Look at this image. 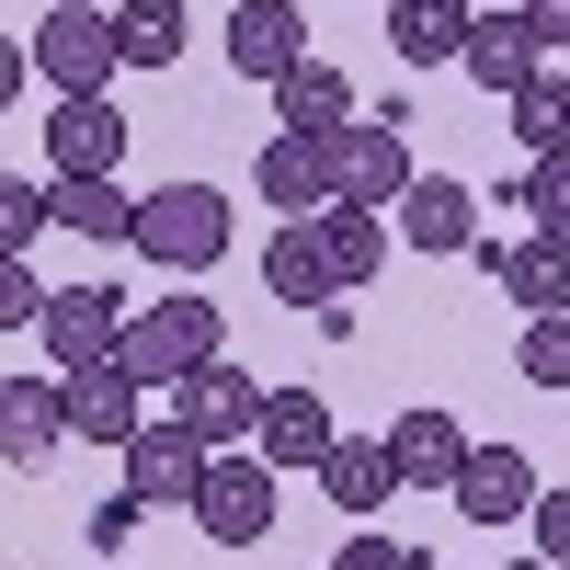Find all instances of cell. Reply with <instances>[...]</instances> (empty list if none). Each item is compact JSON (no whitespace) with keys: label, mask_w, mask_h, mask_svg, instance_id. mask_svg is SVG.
I'll return each instance as SVG.
<instances>
[{"label":"cell","mask_w":570,"mask_h":570,"mask_svg":"<svg viewBox=\"0 0 570 570\" xmlns=\"http://www.w3.org/2000/svg\"><path fill=\"white\" fill-rule=\"evenodd\" d=\"M320 149H331V206H376V217H389L411 183H422V160H411L400 115H354L343 137H320Z\"/></svg>","instance_id":"cell-3"},{"label":"cell","mask_w":570,"mask_h":570,"mask_svg":"<svg viewBox=\"0 0 570 570\" xmlns=\"http://www.w3.org/2000/svg\"><path fill=\"white\" fill-rule=\"evenodd\" d=\"M513 12H525L537 46H570V0H513Z\"/></svg>","instance_id":"cell-35"},{"label":"cell","mask_w":570,"mask_h":570,"mask_svg":"<svg viewBox=\"0 0 570 570\" xmlns=\"http://www.w3.org/2000/svg\"><path fill=\"white\" fill-rule=\"evenodd\" d=\"M217 354H228L217 297H160V308H137V320H126V343H115V365L137 376V389H183V376L217 365Z\"/></svg>","instance_id":"cell-1"},{"label":"cell","mask_w":570,"mask_h":570,"mask_svg":"<svg viewBox=\"0 0 570 570\" xmlns=\"http://www.w3.org/2000/svg\"><path fill=\"white\" fill-rule=\"evenodd\" d=\"M422 570H434V559H422Z\"/></svg>","instance_id":"cell-38"},{"label":"cell","mask_w":570,"mask_h":570,"mask_svg":"<svg viewBox=\"0 0 570 570\" xmlns=\"http://www.w3.org/2000/svg\"><path fill=\"white\" fill-rule=\"evenodd\" d=\"M274 115H285V137H343L354 126V80L331 69V58H297L274 80Z\"/></svg>","instance_id":"cell-20"},{"label":"cell","mask_w":570,"mask_h":570,"mask_svg":"<svg viewBox=\"0 0 570 570\" xmlns=\"http://www.w3.org/2000/svg\"><path fill=\"white\" fill-rule=\"evenodd\" d=\"M137 422H149V389H137L126 365H80V376H69V445H115V456H126Z\"/></svg>","instance_id":"cell-13"},{"label":"cell","mask_w":570,"mask_h":570,"mask_svg":"<svg viewBox=\"0 0 570 570\" xmlns=\"http://www.w3.org/2000/svg\"><path fill=\"white\" fill-rule=\"evenodd\" d=\"M308 228H320V263H331V285H365L376 263H389V217H376V206H320Z\"/></svg>","instance_id":"cell-24"},{"label":"cell","mask_w":570,"mask_h":570,"mask_svg":"<svg viewBox=\"0 0 570 570\" xmlns=\"http://www.w3.org/2000/svg\"><path fill=\"white\" fill-rule=\"evenodd\" d=\"M502 206H525V217L548 228V240H570V160H537V171H525V183H513V195H502Z\"/></svg>","instance_id":"cell-30"},{"label":"cell","mask_w":570,"mask_h":570,"mask_svg":"<svg viewBox=\"0 0 570 570\" xmlns=\"http://www.w3.org/2000/svg\"><path fill=\"white\" fill-rule=\"evenodd\" d=\"M456 513H468V525H513V513H537V456L525 445H468Z\"/></svg>","instance_id":"cell-12"},{"label":"cell","mask_w":570,"mask_h":570,"mask_svg":"<svg viewBox=\"0 0 570 570\" xmlns=\"http://www.w3.org/2000/svg\"><path fill=\"white\" fill-rule=\"evenodd\" d=\"M35 228H58V217H46V183H23L12 160H0V263H23Z\"/></svg>","instance_id":"cell-28"},{"label":"cell","mask_w":570,"mask_h":570,"mask_svg":"<svg viewBox=\"0 0 570 570\" xmlns=\"http://www.w3.org/2000/svg\"><path fill=\"white\" fill-rule=\"evenodd\" d=\"M513 570H548V559H513Z\"/></svg>","instance_id":"cell-37"},{"label":"cell","mask_w":570,"mask_h":570,"mask_svg":"<svg viewBox=\"0 0 570 570\" xmlns=\"http://www.w3.org/2000/svg\"><path fill=\"white\" fill-rule=\"evenodd\" d=\"M456 69L480 80V91H502V104H513V91L548 69V46L525 35V12H480V23H468V58H456Z\"/></svg>","instance_id":"cell-19"},{"label":"cell","mask_w":570,"mask_h":570,"mask_svg":"<svg viewBox=\"0 0 570 570\" xmlns=\"http://www.w3.org/2000/svg\"><path fill=\"white\" fill-rule=\"evenodd\" d=\"M23 320H46V285L35 263H0V331H23Z\"/></svg>","instance_id":"cell-32"},{"label":"cell","mask_w":570,"mask_h":570,"mask_svg":"<svg viewBox=\"0 0 570 570\" xmlns=\"http://www.w3.org/2000/svg\"><path fill=\"white\" fill-rule=\"evenodd\" d=\"M400 240L411 252H480V195H468L456 171H422L400 195Z\"/></svg>","instance_id":"cell-16"},{"label":"cell","mask_w":570,"mask_h":570,"mask_svg":"<svg viewBox=\"0 0 570 570\" xmlns=\"http://www.w3.org/2000/svg\"><path fill=\"white\" fill-rule=\"evenodd\" d=\"M320 491H331V502H343L354 525H365V513L400 491V468H389V434H343V445L320 456Z\"/></svg>","instance_id":"cell-23"},{"label":"cell","mask_w":570,"mask_h":570,"mask_svg":"<svg viewBox=\"0 0 570 570\" xmlns=\"http://www.w3.org/2000/svg\"><path fill=\"white\" fill-rule=\"evenodd\" d=\"M217 46H228V69H240V80H263V91H274L285 69L308 58V23L285 12V0H240V12H228V35H217Z\"/></svg>","instance_id":"cell-14"},{"label":"cell","mask_w":570,"mask_h":570,"mask_svg":"<svg viewBox=\"0 0 570 570\" xmlns=\"http://www.w3.org/2000/svg\"><path fill=\"white\" fill-rule=\"evenodd\" d=\"M468 23H480L468 0H389V46L411 69H456L468 58Z\"/></svg>","instance_id":"cell-21"},{"label":"cell","mask_w":570,"mask_h":570,"mask_svg":"<svg viewBox=\"0 0 570 570\" xmlns=\"http://www.w3.org/2000/svg\"><path fill=\"white\" fill-rule=\"evenodd\" d=\"M46 217H58V228H80V240H137V195H126V183L115 171H91V183H46Z\"/></svg>","instance_id":"cell-22"},{"label":"cell","mask_w":570,"mask_h":570,"mask_svg":"<svg viewBox=\"0 0 570 570\" xmlns=\"http://www.w3.org/2000/svg\"><path fill=\"white\" fill-rule=\"evenodd\" d=\"M537 559L570 570V491H537Z\"/></svg>","instance_id":"cell-33"},{"label":"cell","mask_w":570,"mask_h":570,"mask_svg":"<svg viewBox=\"0 0 570 570\" xmlns=\"http://www.w3.org/2000/svg\"><path fill=\"white\" fill-rule=\"evenodd\" d=\"M252 183H263V206H285V228H308L320 206H331V149L320 137H263V160H252Z\"/></svg>","instance_id":"cell-15"},{"label":"cell","mask_w":570,"mask_h":570,"mask_svg":"<svg viewBox=\"0 0 570 570\" xmlns=\"http://www.w3.org/2000/svg\"><path fill=\"white\" fill-rule=\"evenodd\" d=\"M263 400H274V389H263V376H240L228 354H217V365H195V376L171 389V411L206 434V456H240V445L263 434Z\"/></svg>","instance_id":"cell-7"},{"label":"cell","mask_w":570,"mask_h":570,"mask_svg":"<svg viewBox=\"0 0 570 570\" xmlns=\"http://www.w3.org/2000/svg\"><path fill=\"white\" fill-rule=\"evenodd\" d=\"M69 445V376H0V456L46 468Z\"/></svg>","instance_id":"cell-11"},{"label":"cell","mask_w":570,"mask_h":570,"mask_svg":"<svg viewBox=\"0 0 570 570\" xmlns=\"http://www.w3.org/2000/svg\"><path fill=\"white\" fill-rule=\"evenodd\" d=\"M23 58H35V80L58 91V104H80V91H115V69H126V58H115V12H91V0H58V12L35 23Z\"/></svg>","instance_id":"cell-4"},{"label":"cell","mask_w":570,"mask_h":570,"mask_svg":"<svg viewBox=\"0 0 570 570\" xmlns=\"http://www.w3.org/2000/svg\"><path fill=\"white\" fill-rule=\"evenodd\" d=\"M195 480H206V434L195 422H137L126 434V502H149V513H171V502H195Z\"/></svg>","instance_id":"cell-8"},{"label":"cell","mask_w":570,"mask_h":570,"mask_svg":"<svg viewBox=\"0 0 570 570\" xmlns=\"http://www.w3.org/2000/svg\"><path fill=\"white\" fill-rule=\"evenodd\" d=\"M35 343H46V365H58V376H80V365H115V343H126V308H115V285H46V320H35Z\"/></svg>","instance_id":"cell-6"},{"label":"cell","mask_w":570,"mask_h":570,"mask_svg":"<svg viewBox=\"0 0 570 570\" xmlns=\"http://www.w3.org/2000/svg\"><path fill=\"white\" fill-rule=\"evenodd\" d=\"M331 570H422V548H400V537L354 525V537H343V559H331Z\"/></svg>","instance_id":"cell-31"},{"label":"cell","mask_w":570,"mask_h":570,"mask_svg":"<svg viewBox=\"0 0 570 570\" xmlns=\"http://www.w3.org/2000/svg\"><path fill=\"white\" fill-rule=\"evenodd\" d=\"M513 365H525V389H570V308L525 320V343H513Z\"/></svg>","instance_id":"cell-29"},{"label":"cell","mask_w":570,"mask_h":570,"mask_svg":"<svg viewBox=\"0 0 570 570\" xmlns=\"http://www.w3.org/2000/svg\"><path fill=\"white\" fill-rule=\"evenodd\" d=\"M389 468H400V491H456V468H468L456 411H400L389 422Z\"/></svg>","instance_id":"cell-18"},{"label":"cell","mask_w":570,"mask_h":570,"mask_svg":"<svg viewBox=\"0 0 570 570\" xmlns=\"http://www.w3.org/2000/svg\"><path fill=\"white\" fill-rule=\"evenodd\" d=\"M183 46H195L183 0H126V12H115V58H126V69H171Z\"/></svg>","instance_id":"cell-25"},{"label":"cell","mask_w":570,"mask_h":570,"mask_svg":"<svg viewBox=\"0 0 570 570\" xmlns=\"http://www.w3.org/2000/svg\"><path fill=\"white\" fill-rule=\"evenodd\" d=\"M137 263H160V274H217L228 252V206H217V183H160V195H137Z\"/></svg>","instance_id":"cell-2"},{"label":"cell","mask_w":570,"mask_h":570,"mask_svg":"<svg viewBox=\"0 0 570 570\" xmlns=\"http://www.w3.org/2000/svg\"><path fill=\"white\" fill-rule=\"evenodd\" d=\"M480 274L502 285L525 320H548V308H570V240H548V228H525L513 252H480Z\"/></svg>","instance_id":"cell-17"},{"label":"cell","mask_w":570,"mask_h":570,"mask_svg":"<svg viewBox=\"0 0 570 570\" xmlns=\"http://www.w3.org/2000/svg\"><path fill=\"white\" fill-rule=\"evenodd\" d=\"M91 171H126V115H115V91H80V104L46 115V183H91Z\"/></svg>","instance_id":"cell-9"},{"label":"cell","mask_w":570,"mask_h":570,"mask_svg":"<svg viewBox=\"0 0 570 570\" xmlns=\"http://www.w3.org/2000/svg\"><path fill=\"white\" fill-rule=\"evenodd\" d=\"M263 285L285 308H331V263H320V228H274L263 240Z\"/></svg>","instance_id":"cell-26"},{"label":"cell","mask_w":570,"mask_h":570,"mask_svg":"<svg viewBox=\"0 0 570 570\" xmlns=\"http://www.w3.org/2000/svg\"><path fill=\"white\" fill-rule=\"evenodd\" d=\"M513 137H525L537 160H570V69H537L513 91Z\"/></svg>","instance_id":"cell-27"},{"label":"cell","mask_w":570,"mask_h":570,"mask_svg":"<svg viewBox=\"0 0 570 570\" xmlns=\"http://www.w3.org/2000/svg\"><path fill=\"white\" fill-rule=\"evenodd\" d=\"M274 502H285V491H274L263 456H206V480H195L183 513H195L217 548H263V537H274Z\"/></svg>","instance_id":"cell-5"},{"label":"cell","mask_w":570,"mask_h":570,"mask_svg":"<svg viewBox=\"0 0 570 570\" xmlns=\"http://www.w3.org/2000/svg\"><path fill=\"white\" fill-rule=\"evenodd\" d=\"M331 445H343V434H331V400H320V389H274V400H263L252 456L274 468V480H285V468H297V480H320V456H331Z\"/></svg>","instance_id":"cell-10"},{"label":"cell","mask_w":570,"mask_h":570,"mask_svg":"<svg viewBox=\"0 0 570 570\" xmlns=\"http://www.w3.org/2000/svg\"><path fill=\"white\" fill-rule=\"evenodd\" d=\"M137 513H149V502H126V491H115V502H104V513H91V548H104V559H115V548H126V537H137Z\"/></svg>","instance_id":"cell-34"},{"label":"cell","mask_w":570,"mask_h":570,"mask_svg":"<svg viewBox=\"0 0 570 570\" xmlns=\"http://www.w3.org/2000/svg\"><path fill=\"white\" fill-rule=\"evenodd\" d=\"M23 69H35V58H23V35H0V104L23 91Z\"/></svg>","instance_id":"cell-36"}]
</instances>
